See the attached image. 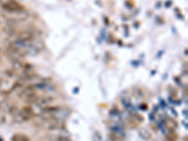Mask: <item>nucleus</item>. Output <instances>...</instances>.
<instances>
[{
    "instance_id": "obj_2",
    "label": "nucleus",
    "mask_w": 188,
    "mask_h": 141,
    "mask_svg": "<svg viewBox=\"0 0 188 141\" xmlns=\"http://www.w3.org/2000/svg\"><path fill=\"white\" fill-rule=\"evenodd\" d=\"M16 41H22V42H31L34 41V35L30 31H21L16 38Z\"/></svg>"
},
{
    "instance_id": "obj_7",
    "label": "nucleus",
    "mask_w": 188,
    "mask_h": 141,
    "mask_svg": "<svg viewBox=\"0 0 188 141\" xmlns=\"http://www.w3.org/2000/svg\"><path fill=\"white\" fill-rule=\"evenodd\" d=\"M18 111H19V109H18V107L16 106V105H11V107H10V109H9V113L13 117L14 115H16L17 113H18Z\"/></svg>"
},
{
    "instance_id": "obj_8",
    "label": "nucleus",
    "mask_w": 188,
    "mask_h": 141,
    "mask_svg": "<svg viewBox=\"0 0 188 141\" xmlns=\"http://www.w3.org/2000/svg\"><path fill=\"white\" fill-rule=\"evenodd\" d=\"M55 138H56V141H72V140H70V138H69L67 136H64V135H58Z\"/></svg>"
},
{
    "instance_id": "obj_13",
    "label": "nucleus",
    "mask_w": 188,
    "mask_h": 141,
    "mask_svg": "<svg viewBox=\"0 0 188 141\" xmlns=\"http://www.w3.org/2000/svg\"><path fill=\"white\" fill-rule=\"evenodd\" d=\"M142 109H144V110H146V109H148V105H142Z\"/></svg>"
},
{
    "instance_id": "obj_4",
    "label": "nucleus",
    "mask_w": 188,
    "mask_h": 141,
    "mask_svg": "<svg viewBox=\"0 0 188 141\" xmlns=\"http://www.w3.org/2000/svg\"><path fill=\"white\" fill-rule=\"evenodd\" d=\"M55 101V98L52 97V96H47V97H43V98H40L39 102L37 105H47L51 103H53Z\"/></svg>"
},
{
    "instance_id": "obj_12",
    "label": "nucleus",
    "mask_w": 188,
    "mask_h": 141,
    "mask_svg": "<svg viewBox=\"0 0 188 141\" xmlns=\"http://www.w3.org/2000/svg\"><path fill=\"white\" fill-rule=\"evenodd\" d=\"M21 141H30V138L28 136V135H24V134H22V137H21Z\"/></svg>"
},
{
    "instance_id": "obj_5",
    "label": "nucleus",
    "mask_w": 188,
    "mask_h": 141,
    "mask_svg": "<svg viewBox=\"0 0 188 141\" xmlns=\"http://www.w3.org/2000/svg\"><path fill=\"white\" fill-rule=\"evenodd\" d=\"M60 110H61V108L59 106H46V107L42 108L43 113H49V114L57 113V112H58Z\"/></svg>"
},
{
    "instance_id": "obj_11",
    "label": "nucleus",
    "mask_w": 188,
    "mask_h": 141,
    "mask_svg": "<svg viewBox=\"0 0 188 141\" xmlns=\"http://www.w3.org/2000/svg\"><path fill=\"white\" fill-rule=\"evenodd\" d=\"M21 137H22V134H14L11 136V141H21Z\"/></svg>"
},
{
    "instance_id": "obj_15",
    "label": "nucleus",
    "mask_w": 188,
    "mask_h": 141,
    "mask_svg": "<svg viewBox=\"0 0 188 141\" xmlns=\"http://www.w3.org/2000/svg\"><path fill=\"white\" fill-rule=\"evenodd\" d=\"M0 2H1V0H0Z\"/></svg>"
},
{
    "instance_id": "obj_1",
    "label": "nucleus",
    "mask_w": 188,
    "mask_h": 141,
    "mask_svg": "<svg viewBox=\"0 0 188 141\" xmlns=\"http://www.w3.org/2000/svg\"><path fill=\"white\" fill-rule=\"evenodd\" d=\"M3 9L10 12H22L24 8L19 3L15 1H9L3 4Z\"/></svg>"
},
{
    "instance_id": "obj_10",
    "label": "nucleus",
    "mask_w": 188,
    "mask_h": 141,
    "mask_svg": "<svg viewBox=\"0 0 188 141\" xmlns=\"http://www.w3.org/2000/svg\"><path fill=\"white\" fill-rule=\"evenodd\" d=\"M133 119L135 120L137 122H142L144 121V118L141 116L140 114H139V115H138V114H135V116L133 117Z\"/></svg>"
},
{
    "instance_id": "obj_14",
    "label": "nucleus",
    "mask_w": 188,
    "mask_h": 141,
    "mask_svg": "<svg viewBox=\"0 0 188 141\" xmlns=\"http://www.w3.org/2000/svg\"><path fill=\"white\" fill-rule=\"evenodd\" d=\"M2 84H3V80H2L1 78H0V88H2Z\"/></svg>"
},
{
    "instance_id": "obj_6",
    "label": "nucleus",
    "mask_w": 188,
    "mask_h": 141,
    "mask_svg": "<svg viewBox=\"0 0 188 141\" xmlns=\"http://www.w3.org/2000/svg\"><path fill=\"white\" fill-rule=\"evenodd\" d=\"M167 139L169 141H177L178 140V135L174 132V130H170L167 135Z\"/></svg>"
},
{
    "instance_id": "obj_9",
    "label": "nucleus",
    "mask_w": 188,
    "mask_h": 141,
    "mask_svg": "<svg viewBox=\"0 0 188 141\" xmlns=\"http://www.w3.org/2000/svg\"><path fill=\"white\" fill-rule=\"evenodd\" d=\"M128 123H129L130 127H132V128H136V127L138 126V122H137L135 120H134V119L128 120Z\"/></svg>"
},
{
    "instance_id": "obj_3",
    "label": "nucleus",
    "mask_w": 188,
    "mask_h": 141,
    "mask_svg": "<svg viewBox=\"0 0 188 141\" xmlns=\"http://www.w3.org/2000/svg\"><path fill=\"white\" fill-rule=\"evenodd\" d=\"M138 134H139V135L142 137L143 139H145V140H150L151 138H152V133L147 129V128H140L139 130H138Z\"/></svg>"
}]
</instances>
